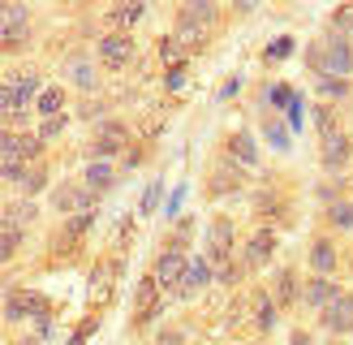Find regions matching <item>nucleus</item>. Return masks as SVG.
I'll list each match as a JSON object with an SVG mask.
<instances>
[{"instance_id":"obj_1","label":"nucleus","mask_w":353,"mask_h":345,"mask_svg":"<svg viewBox=\"0 0 353 345\" xmlns=\"http://www.w3.org/2000/svg\"><path fill=\"white\" fill-rule=\"evenodd\" d=\"M216 17H220V9L216 5H207V0H194V5H185L181 13H176V39L181 43H203V34L216 26Z\"/></svg>"},{"instance_id":"obj_2","label":"nucleus","mask_w":353,"mask_h":345,"mask_svg":"<svg viewBox=\"0 0 353 345\" xmlns=\"http://www.w3.org/2000/svg\"><path fill=\"white\" fill-rule=\"evenodd\" d=\"M5 319H39L48 324V298L34 289H13L5 298Z\"/></svg>"},{"instance_id":"obj_3","label":"nucleus","mask_w":353,"mask_h":345,"mask_svg":"<svg viewBox=\"0 0 353 345\" xmlns=\"http://www.w3.org/2000/svg\"><path fill=\"white\" fill-rule=\"evenodd\" d=\"M319 324L327 328V333H336V337H345V333H353V293H336L332 298V306L327 310H319Z\"/></svg>"},{"instance_id":"obj_4","label":"nucleus","mask_w":353,"mask_h":345,"mask_svg":"<svg viewBox=\"0 0 353 345\" xmlns=\"http://www.w3.org/2000/svg\"><path fill=\"white\" fill-rule=\"evenodd\" d=\"M185 272H190V259L181 255V250H164L160 259H155V281H160V289H172L176 293V285L185 281Z\"/></svg>"},{"instance_id":"obj_5","label":"nucleus","mask_w":353,"mask_h":345,"mask_svg":"<svg viewBox=\"0 0 353 345\" xmlns=\"http://www.w3.org/2000/svg\"><path fill=\"white\" fill-rule=\"evenodd\" d=\"M125 143H130V130L121 126V121H103L95 143H91V160H108V155H117Z\"/></svg>"},{"instance_id":"obj_6","label":"nucleus","mask_w":353,"mask_h":345,"mask_svg":"<svg viewBox=\"0 0 353 345\" xmlns=\"http://www.w3.org/2000/svg\"><path fill=\"white\" fill-rule=\"evenodd\" d=\"M52 207L65 216H78V212H95V195L86 186H57V195H52Z\"/></svg>"},{"instance_id":"obj_7","label":"nucleus","mask_w":353,"mask_h":345,"mask_svg":"<svg viewBox=\"0 0 353 345\" xmlns=\"http://www.w3.org/2000/svg\"><path fill=\"white\" fill-rule=\"evenodd\" d=\"M99 61L108 69H125L134 61V39L130 34H103L99 39Z\"/></svg>"},{"instance_id":"obj_8","label":"nucleus","mask_w":353,"mask_h":345,"mask_svg":"<svg viewBox=\"0 0 353 345\" xmlns=\"http://www.w3.org/2000/svg\"><path fill=\"white\" fill-rule=\"evenodd\" d=\"M272 250H276V233H272V229H259L250 241H245V259H241V264H245V272L263 268V264L272 259Z\"/></svg>"},{"instance_id":"obj_9","label":"nucleus","mask_w":353,"mask_h":345,"mask_svg":"<svg viewBox=\"0 0 353 345\" xmlns=\"http://www.w3.org/2000/svg\"><path fill=\"white\" fill-rule=\"evenodd\" d=\"M228 250H233V220H211V229H207V255L211 259H228Z\"/></svg>"},{"instance_id":"obj_10","label":"nucleus","mask_w":353,"mask_h":345,"mask_svg":"<svg viewBox=\"0 0 353 345\" xmlns=\"http://www.w3.org/2000/svg\"><path fill=\"white\" fill-rule=\"evenodd\" d=\"M228 160H233L237 168H245V172L259 164V147H254V138L245 134V130H237L233 138H228Z\"/></svg>"},{"instance_id":"obj_11","label":"nucleus","mask_w":353,"mask_h":345,"mask_svg":"<svg viewBox=\"0 0 353 345\" xmlns=\"http://www.w3.org/2000/svg\"><path fill=\"white\" fill-rule=\"evenodd\" d=\"M112 181H117V168L108 164V160H91V164H86V190H91V195L99 199V195H108V190H112Z\"/></svg>"},{"instance_id":"obj_12","label":"nucleus","mask_w":353,"mask_h":345,"mask_svg":"<svg viewBox=\"0 0 353 345\" xmlns=\"http://www.w3.org/2000/svg\"><path fill=\"white\" fill-rule=\"evenodd\" d=\"M336 293H341V289L332 285L327 276H314V281H310V285L302 289V302H306L310 310H327V306H332V298H336Z\"/></svg>"},{"instance_id":"obj_13","label":"nucleus","mask_w":353,"mask_h":345,"mask_svg":"<svg viewBox=\"0 0 353 345\" xmlns=\"http://www.w3.org/2000/svg\"><path fill=\"white\" fill-rule=\"evenodd\" d=\"M327 69H332L336 78H345L349 69H353V52H349V39H345V34H332V39H327Z\"/></svg>"},{"instance_id":"obj_14","label":"nucleus","mask_w":353,"mask_h":345,"mask_svg":"<svg viewBox=\"0 0 353 345\" xmlns=\"http://www.w3.org/2000/svg\"><path fill=\"white\" fill-rule=\"evenodd\" d=\"M349 138L336 130V134H332V138H323V168H332V172H341L345 164H349Z\"/></svg>"},{"instance_id":"obj_15","label":"nucleus","mask_w":353,"mask_h":345,"mask_svg":"<svg viewBox=\"0 0 353 345\" xmlns=\"http://www.w3.org/2000/svg\"><path fill=\"white\" fill-rule=\"evenodd\" d=\"M91 224H95V212H78V216H69V220H65V229H61V237H57V246H61V250H74V246H78V237L91 229Z\"/></svg>"},{"instance_id":"obj_16","label":"nucleus","mask_w":353,"mask_h":345,"mask_svg":"<svg viewBox=\"0 0 353 345\" xmlns=\"http://www.w3.org/2000/svg\"><path fill=\"white\" fill-rule=\"evenodd\" d=\"M272 298H276V306H293L297 302V272L293 268H280L272 276Z\"/></svg>"},{"instance_id":"obj_17","label":"nucleus","mask_w":353,"mask_h":345,"mask_svg":"<svg viewBox=\"0 0 353 345\" xmlns=\"http://www.w3.org/2000/svg\"><path fill=\"white\" fill-rule=\"evenodd\" d=\"M17 43H26V9L5 5V48L13 52Z\"/></svg>"},{"instance_id":"obj_18","label":"nucleus","mask_w":353,"mask_h":345,"mask_svg":"<svg viewBox=\"0 0 353 345\" xmlns=\"http://www.w3.org/2000/svg\"><path fill=\"white\" fill-rule=\"evenodd\" d=\"M207 281H211V272H207V259H194V264H190V272H185V281L176 285V293H172V298H194V293H199Z\"/></svg>"},{"instance_id":"obj_19","label":"nucleus","mask_w":353,"mask_h":345,"mask_svg":"<svg viewBox=\"0 0 353 345\" xmlns=\"http://www.w3.org/2000/svg\"><path fill=\"white\" fill-rule=\"evenodd\" d=\"M9 143L17 147V155H22V164H39V151H43V138L39 134H17V130H5Z\"/></svg>"},{"instance_id":"obj_20","label":"nucleus","mask_w":353,"mask_h":345,"mask_svg":"<svg viewBox=\"0 0 353 345\" xmlns=\"http://www.w3.org/2000/svg\"><path fill=\"white\" fill-rule=\"evenodd\" d=\"M310 268L319 272V276H332V272H336V246H332L327 237H319V241L310 246Z\"/></svg>"},{"instance_id":"obj_21","label":"nucleus","mask_w":353,"mask_h":345,"mask_svg":"<svg viewBox=\"0 0 353 345\" xmlns=\"http://www.w3.org/2000/svg\"><path fill=\"white\" fill-rule=\"evenodd\" d=\"M254 324L263 328V333H272L276 328V298L268 289H254Z\"/></svg>"},{"instance_id":"obj_22","label":"nucleus","mask_w":353,"mask_h":345,"mask_svg":"<svg viewBox=\"0 0 353 345\" xmlns=\"http://www.w3.org/2000/svg\"><path fill=\"white\" fill-rule=\"evenodd\" d=\"M241 172H245V168H237L233 160H228V164H220L216 172H211V195H224V190H237V186H241Z\"/></svg>"},{"instance_id":"obj_23","label":"nucleus","mask_w":353,"mask_h":345,"mask_svg":"<svg viewBox=\"0 0 353 345\" xmlns=\"http://www.w3.org/2000/svg\"><path fill=\"white\" fill-rule=\"evenodd\" d=\"M69 82H74V86H82V91H95L99 74H95V65L86 61V57H78V61H69Z\"/></svg>"},{"instance_id":"obj_24","label":"nucleus","mask_w":353,"mask_h":345,"mask_svg":"<svg viewBox=\"0 0 353 345\" xmlns=\"http://www.w3.org/2000/svg\"><path fill=\"white\" fill-rule=\"evenodd\" d=\"M143 17V5H117L108 13V22H112V34H130V26Z\"/></svg>"},{"instance_id":"obj_25","label":"nucleus","mask_w":353,"mask_h":345,"mask_svg":"<svg viewBox=\"0 0 353 345\" xmlns=\"http://www.w3.org/2000/svg\"><path fill=\"white\" fill-rule=\"evenodd\" d=\"M61 108H65V91H61V86H48V91H39V112H43V121H48V117H61Z\"/></svg>"},{"instance_id":"obj_26","label":"nucleus","mask_w":353,"mask_h":345,"mask_svg":"<svg viewBox=\"0 0 353 345\" xmlns=\"http://www.w3.org/2000/svg\"><path fill=\"white\" fill-rule=\"evenodd\" d=\"M17 186H22V195H39V190L48 186V168H43V164H30Z\"/></svg>"},{"instance_id":"obj_27","label":"nucleus","mask_w":353,"mask_h":345,"mask_svg":"<svg viewBox=\"0 0 353 345\" xmlns=\"http://www.w3.org/2000/svg\"><path fill=\"white\" fill-rule=\"evenodd\" d=\"M17 246H22V229H17V220H5V237H0V255L13 259Z\"/></svg>"},{"instance_id":"obj_28","label":"nucleus","mask_w":353,"mask_h":345,"mask_svg":"<svg viewBox=\"0 0 353 345\" xmlns=\"http://www.w3.org/2000/svg\"><path fill=\"white\" fill-rule=\"evenodd\" d=\"M5 220L30 224V220H34V203H5Z\"/></svg>"},{"instance_id":"obj_29","label":"nucleus","mask_w":353,"mask_h":345,"mask_svg":"<svg viewBox=\"0 0 353 345\" xmlns=\"http://www.w3.org/2000/svg\"><path fill=\"white\" fill-rule=\"evenodd\" d=\"M61 130H65V117H48L43 126H39V138H43V143H52V138H61Z\"/></svg>"},{"instance_id":"obj_30","label":"nucleus","mask_w":353,"mask_h":345,"mask_svg":"<svg viewBox=\"0 0 353 345\" xmlns=\"http://www.w3.org/2000/svg\"><path fill=\"white\" fill-rule=\"evenodd\" d=\"M319 91L341 99V95H349V82H345V78H319Z\"/></svg>"},{"instance_id":"obj_31","label":"nucleus","mask_w":353,"mask_h":345,"mask_svg":"<svg viewBox=\"0 0 353 345\" xmlns=\"http://www.w3.org/2000/svg\"><path fill=\"white\" fill-rule=\"evenodd\" d=\"M268 138H272V147H280V151L289 147V130L280 126V121H268Z\"/></svg>"},{"instance_id":"obj_32","label":"nucleus","mask_w":353,"mask_h":345,"mask_svg":"<svg viewBox=\"0 0 353 345\" xmlns=\"http://www.w3.org/2000/svg\"><path fill=\"white\" fill-rule=\"evenodd\" d=\"M314 121H319V134L332 138L336 134V121H332V108H314Z\"/></svg>"},{"instance_id":"obj_33","label":"nucleus","mask_w":353,"mask_h":345,"mask_svg":"<svg viewBox=\"0 0 353 345\" xmlns=\"http://www.w3.org/2000/svg\"><path fill=\"white\" fill-rule=\"evenodd\" d=\"M160 195H164V190H160V181H155V186H147L143 207H138V212H143V216H151V212H155V203H160Z\"/></svg>"},{"instance_id":"obj_34","label":"nucleus","mask_w":353,"mask_h":345,"mask_svg":"<svg viewBox=\"0 0 353 345\" xmlns=\"http://www.w3.org/2000/svg\"><path fill=\"white\" fill-rule=\"evenodd\" d=\"M151 345H185V333H181V328H164Z\"/></svg>"},{"instance_id":"obj_35","label":"nucleus","mask_w":353,"mask_h":345,"mask_svg":"<svg viewBox=\"0 0 353 345\" xmlns=\"http://www.w3.org/2000/svg\"><path fill=\"white\" fill-rule=\"evenodd\" d=\"M241 272H245V264H224V268H220V281H224V285H237Z\"/></svg>"},{"instance_id":"obj_36","label":"nucleus","mask_w":353,"mask_h":345,"mask_svg":"<svg viewBox=\"0 0 353 345\" xmlns=\"http://www.w3.org/2000/svg\"><path fill=\"white\" fill-rule=\"evenodd\" d=\"M306 61H310L314 69H327V48H323V43H314V48L306 52Z\"/></svg>"},{"instance_id":"obj_37","label":"nucleus","mask_w":353,"mask_h":345,"mask_svg":"<svg viewBox=\"0 0 353 345\" xmlns=\"http://www.w3.org/2000/svg\"><path fill=\"white\" fill-rule=\"evenodd\" d=\"M293 99H297V95L289 91V86H272V103H280V108H289Z\"/></svg>"},{"instance_id":"obj_38","label":"nucleus","mask_w":353,"mask_h":345,"mask_svg":"<svg viewBox=\"0 0 353 345\" xmlns=\"http://www.w3.org/2000/svg\"><path fill=\"white\" fill-rule=\"evenodd\" d=\"M78 112H82V121H91V117L99 121V117H103V103H99V99H86V103H82Z\"/></svg>"},{"instance_id":"obj_39","label":"nucleus","mask_w":353,"mask_h":345,"mask_svg":"<svg viewBox=\"0 0 353 345\" xmlns=\"http://www.w3.org/2000/svg\"><path fill=\"white\" fill-rule=\"evenodd\" d=\"M332 220H336V224H345V229H349V224H353V207H349V203L332 207Z\"/></svg>"},{"instance_id":"obj_40","label":"nucleus","mask_w":353,"mask_h":345,"mask_svg":"<svg viewBox=\"0 0 353 345\" xmlns=\"http://www.w3.org/2000/svg\"><path fill=\"white\" fill-rule=\"evenodd\" d=\"M289 48H293V39H276V43L268 48V57H272V61H280V57H289Z\"/></svg>"},{"instance_id":"obj_41","label":"nucleus","mask_w":353,"mask_h":345,"mask_svg":"<svg viewBox=\"0 0 353 345\" xmlns=\"http://www.w3.org/2000/svg\"><path fill=\"white\" fill-rule=\"evenodd\" d=\"M91 333H95V315L86 319V324H78V333H74V341H69V345H82L86 337H91Z\"/></svg>"},{"instance_id":"obj_42","label":"nucleus","mask_w":353,"mask_h":345,"mask_svg":"<svg viewBox=\"0 0 353 345\" xmlns=\"http://www.w3.org/2000/svg\"><path fill=\"white\" fill-rule=\"evenodd\" d=\"M160 52H164L168 61H176V57H181V48H176V39H164V43H160Z\"/></svg>"},{"instance_id":"obj_43","label":"nucleus","mask_w":353,"mask_h":345,"mask_svg":"<svg viewBox=\"0 0 353 345\" xmlns=\"http://www.w3.org/2000/svg\"><path fill=\"white\" fill-rule=\"evenodd\" d=\"M289 345H314V341H310V333H293V341H289Z\"/></svg>"}]
</instances>
